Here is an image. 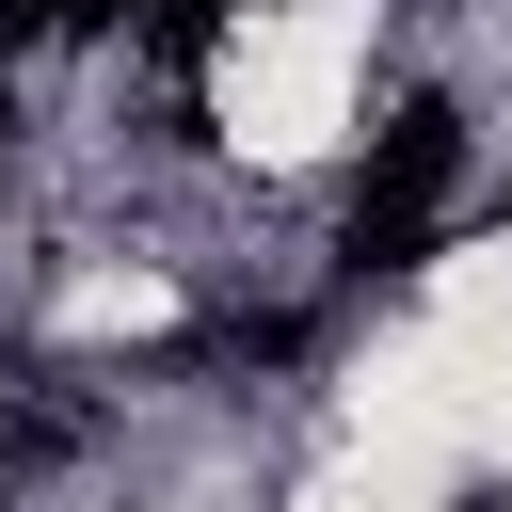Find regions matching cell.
<instances>
[{
    "mask_svg": "<svg viewBox=\"0 0 512 512\" xmlns=\"http://www.w3.org/2000/svg\"><path fill=\"white\" fill-rule=\"evenodd\" d=\"M96 16H128V0H0V48L16 32H96Z\"/></svg>",
    "mask_w": 512,
    "mask_h": 512,
    "instance_id": "3957f363",
    "label": "cell"
},
{
    "mask_svg": "<svg viewBox=\"0 0 512 512\" xmlns=\"http://www.w3.org/2000/svg\"><path fill=\"white\" fill-rule=\"evenodd\" d=\"M496 224H512V208H496Z\"/></svg>",
    "mask_w": 512,
    "mask_h": 512,
    "instance_id": "5b68a950",
    "label": "cell"
},
{
    "mask_svg": "<svg viewBox=\"0 0 512 512\" xmlns=\"http://www.w3.org/2000/svg\"><path fill=\"white\" fill-rule=\"evenodd\" d=\"M128 16H144V48H160L176 80H192V64L224 48V0H128Z\"/></svg>",
    "mask_w": 512,
    "mask_h": 512,
    "instance_id": "7a4b0ae2",
    "label": "cell"
},
{
    "mask_svg": "<svg viewBox=\"0 0 512 512\" xmlns=\"http://www.w3.org/2000/svg\"><path fill=\"white\" fill-rule=\"evenodd\" d=\"M448 176H464V112H448V96H400L384 144H368V176H352V272H416Z\"/></svg>",
    "mask_w": 512,
    "mask_h": 512,
    "instance_id": "6da1fadb",
    "label": "cell"
},
{
    "mask_svg": "<svg viewBox=\"0 0 512 512\" xmlns=\"http://www.w3.org/2000/svg\"><path fill=\"white\" fill-rule=\"evenodd\" d=\"M448 512H512V480H448Z\"/></svg>",
    "mask_w": 512,
    "mask_h": 512,
    "instance_id": "277c9868",
    "label": "cell"
}]
</instances>
